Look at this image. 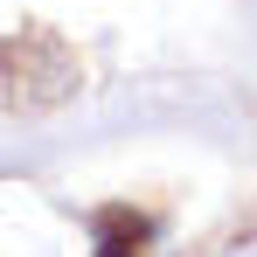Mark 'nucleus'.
<instances>
[{
    "instance_id": "1",
    "label": "nucleus",
    "mask_w": 257,
    "mask_h": 257,
    "mask_svg": "<svg viewBox=\"0 0 257 257\" xmlns=\"http://www.w3.org/2000/svg\"><path fill=\"white\" fill-rule=\"evenodd\" d=\"M77 56L56 42L49 28H21V35H0V104L7 111H49L77 90Z\"/></svg>"
},
{
    "instance_id": "2",
    "label": "nucleus",
    "mask_w": 257,
    "mask_h": 257,
    "mask_svg": "<svg viewBox=\"0 0 257 257\" xmlns=\"http://www.w3.org/2000/svg\"><path fill=\"white\" fill-rule=\"evenodd\" d=\"M146 243H153V215H132V209L97 215V257H146Z\"/></svg>"
}]
</instances>
